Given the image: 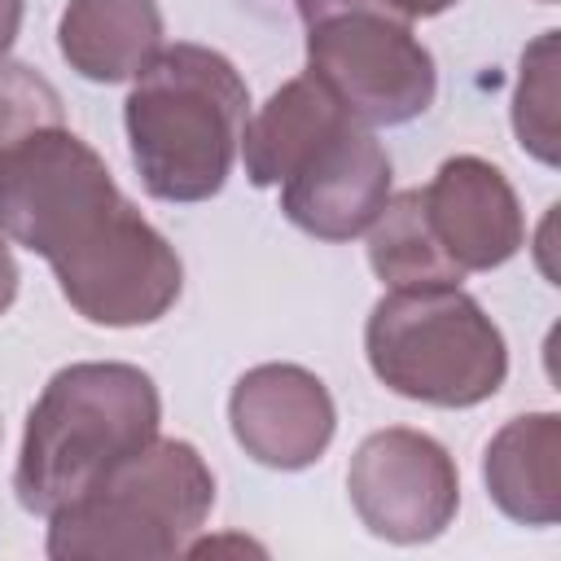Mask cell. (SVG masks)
Segmentation results:
<instances>
[{
    "label": "cell",
    "instance_id": "obj_1",
    "mask_svg": "<svg viewBox=\"0 0 561 561\" xmlns=\"http://www.w3.org/2000/svg\"><path fill=\"white\" fill-rule=\"evenodd\" d=\"M0 237L39 254L88 324H153L184 289L175 245L118 193L101 153L66 123L0 158Z\"/></svg>",
    "mask_w": 561,
    "mask_h": 561
},
{
    "label": "cell",
    "instance_id": "obj_2",
    "mask_svg": "<svg viewBox=\"0 0 561 561\" xmlns=\"http://www.w3.org/2000/svg\"><path fill=\"white\" fill-rule=\"evenodd\" d=\"M162 403L145 368L83 359L48 377L26 412L13 491L26 513L53 517L158 438Z\"/></svg>",
    "mask_w": 561,
    "mask_h": 561
},
{
    "label": "cell",
    "instance_id": "obj_3",
    "mask_svg": "<svg viewBox=\"0 0 561 561\" xmlns=\"http://www.w3.org/2000/svg\"><path fill=\"white\" fill-rule=\"evenodd\" d=\"M245 105V79L224 53L162 44L123 101L140 184L158 202L215 197L232 175Z\"/></svg>",
    "mask_w": 561,
    "mask_h": 561
},
{
    "label": "cell",
    "instance_id": "obj_4",
    "mask_svg": "<svg viewBox=\"0 0 561 561\" xmlns=\"http://www.w3.org/2000/svg\"><path fill=\"white\" fill-rule=\"evenodd\" d=\"M215 504V473L184 438H153L83 500L48 517L53 561H167L188 552Z\"/></svg>",
    "mask_w": 561,
    "mask_h": 561
},
{
    "label": "cell",
    "instance_id": "obj_5",
    "mask_svg": "<svg viewBox=\"0 0 561 561\" xmlns=\"http://www.w3.org/2000/svg\"><path fill=\"white\" fill-rule=\"evenodd\" d=\"M364 351L381 386L434 408L486 403L508 377L504 333L460 285H416L377 298Z\"/></svg>",
    "mask_w": 561,
    "mask_h": 561
},
{
    "label": "cell",
    "instance_id": "obj_6",
    "mask_svg": "<svg viewBox=\"0 0 561 561\" xmlns=\"http://www.w3.org/2000/svg\"><path fill=\"white\" fill-rule=\"evenodd\" d=\"M307 75L364 127H399L434 105L438 70L408 22L346 9L307 26Z\"/></svg>",
    "mask_w": 561,
    "mask_h": 561
},
{
    "label": "cell",
    "instance_id": "obj_7",
    "mask_svg": "<svg viewBox=\"0 0 561 561\" xmlns=\"http://www.w3.org/2000/svg\"><path fill=\"white\" fill-rule=\"evenodd\" d=\"M346 491L359 522L390 543H430L460 508L456 460L438 438L408 425L377 430L355 447Z\"/></svg>",
    "mask_w": 561,
    "mask_h": 561
},
{
    "label": "cell",
    "instance_id": "obj_8",
    "mask_svg": "<svg viewBox=\"0 0 561 561\" xmlns=\"http://www.w3.org/2000/svg\"><path fill=\"white\" fill-rule=\"evenodd\" d=\"M276 188L294 228L320 241H351L368 232L390 197V158L373 127L342 118Z\"/></svg>",
    "mask_w": 561,
    "mask_h": 561
},
{
    "label": "cell",
    "instance_id": "obj_9",
    "mask_svg": "<svg viewBox=\"0 0 561 561\" xmlns=\"http://www.w3.org/2000/svg\"><path fill=\"white\" fill-rule=\"evenodd\" d=\"M228 425L250 460L294 473L324 456L337 430V412L324 381L302 364H259L237 377Z\"/></svg>",
    "mask_w": 561,
    "mask_h": 561
},
{
    "label": "cell",
    "instance_id": "obj_10",
    "mask_svg": "<svg viewBox=\"0 0 561 561\" xmlns=\"http://www.w3.org/2000/svg\"><path fill=\"white\" fill-rule=\"evenodd\" d=\"M430 232L460 272H491L526 245V219L513 184L486 158L456 153L421 188Z\"/></svg>",
    "mask_w": 561,
    "mask_h": 561
},
{
    "label": "cell",
    "instance_id": "obj_11",
    "mask_svg": "<svg viewBox=\"0 0 561 561\" xmlns=\"http://www.w3.org/2000/svg\"><path fill=\"white\" fill-rule=\"evenodd\" d=\"M491 504L517 526L561 522V416L526 412L513 416L482 456Z\"/></svg>",
    "mask_w": 561,
    "mask_h": 561
},
{
    "label": "cell",
    "instance_id": "obj_12",
    "mask_svg": "<svg viewBox=\"0 0 561 561\" xmlns=\"http://www.w3.org/2000/svg\"><path fill=\"white\" fill-rule=\"evenodd\" d=\"M57 48L92 83L136 79L162 48V9L153 0H70Z\"/></svg>",
    "mask_w": 561,
    "mask_h": 561
},
{
    "label": "cell",
    "instance_id": "obj_13",
    "mask_svg": "<svg viewBox=\"0 0 561 561\" xmlns=\"http://www.w3.org/2000/svg\"><path fill=\"white\" fill-rule=\"evenodd\" d=\"M342 118H351L329 88L316 75H298L289 83H280L254 118H245L241 127V158H245V175L259 188H276Z\"/></svg>",
    "mask_w": 561,
    "mask_h": 561
},
{
    "label": "cell",
    "instance_id": "obj_14",
    "mask_svg": "<svg viewBox=\"0 0 561 561\" xmlns=\"http://www.w3.org/2000/svg\"><path fill=\"white\" fill-rule=\"evenodd\" d=\"M368 263L390 289L460 285V276H465L443 254L438 237L430 232V219H425V206H421V188L386 197V206L368 224Z\"/></svg>",
    "mask_w": 561,
    "mask_h": 561
},
{
    "label": "cell",
    "instance_id": "obj_15",
    "mask_svg": "<svg viewBox=\"0 0 561 561\" xmlns=\"http://www.w3.org/2000/svg\"><path fill=\"white\" fill-rule=\"evenodd\" d=\"M561 31H543L526 53H522V75L513 88V131L517 145L539 158L543 167L561 162V123H557V39Z\"/></svg>",
    "mask_w": 561,
    "mask_h": 561
},
{
    "label": "cell",
    "instance_id": "obj_16",
    "mask_svg": "<svg viewBox=\"0 0 561 561\" xmlns=\"http://www.w3.org/2000/svg\"><path fill=\"white\" fill-rule=\"evenodd\" d=\"M61 92L31 66L0 57V158L44 127H61Z\"/></svg>",
    "mask_w": 561,
    "mask_h": 561
},
{
    "label": "cell",
    "instance_id": "obj_17",
    "mask_svg": "<svg viewBox=\"0 0 561 561\" xmlns=\"http://www.w3.org/2000/svg\"><path fill=\"white\" fill-rule=\"evenodd\" d=\"M298 4V18L302 26L329 18V13H346V9H364V13H381V18H394V22H421V18H438L447 13L456 0H294Z\"/></svg>",
    "mask_w": 561,
    "mask_h": 561
},
{
    "label": "cell",
    "instance_id": "obj_18",
    "mask_svg": "<svg viewBox=\"0 0 561 561\" xmlns=\"http://www.w3.org/2000/svg\"><path fill=\"white\" fill-rule=\"evenodd\" d=\"M13 298H18V263H13L9 241L0 237V316L13 307Z\"/></svg>",
    "mask_w": 561,
    "mask_h": 561
},
{
    "label": "cell",
    "instance_id": "obj_19",
    "mask_svg": "<svg viewBox=\"0 0 561 561\" xmlns=\"http://www.w3.org/2000/svg\"><path fill=\"white\" fill-rule=\"evenodd\" d=\"M18 31H22V0H0V57L13 48Z\"/></svg>",
    "mask_w": 561,
    "mask_h": 561
},
{
    "label": "cell",
    "instance_id": "obj_20",
    "mask_svg": "<svg viewBox=\"0 0 561 561\" xmlns=\"http://www.w3.org/2000/svg\"><path fill=\"white\" fill-rule=\"evenodd\" d=\"M539 4H552V0H539Z\"/></svg>",
    "mask_w": 561,
    "mask_h": 561
}]
</instances>
